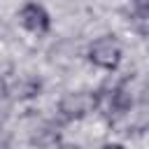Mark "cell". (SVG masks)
Here are the masks:
<instances>
[{"label": "cell", "instance_id": "6da1fadb", "mask_svg": "<svg viewBox=\"0 0 149 149\" xmlns=\"http://www.w3.org/2000/svg\"><path fill=\"white\" fill-rule=\"evenodd\" d=\"M100 107V91H70L58 100L63 121H79Z\"/></svg>", "mask_w": 149, "mask_h": 149}, {"label": "cell", "instance_id": "7a4b0ae2", "mask_svg": "<svg viewBox=\"0 0 149 149\" xmlns=\"http://www.w3.org/2000/svg\"><path fill=\"white\" fill-rule=\"evenodd\" d=\"M86 58L88 63H93L100 70H116L123 61V47L114 35H102L98 40H93L86 49Z\"/></svg>", "mask_w": 149, "mask_h": 149}, {"label": "cell", "instance_id": "3957f363", "mask_svg": "<svg viewBox=\"0 0 149 149\" xmlns=\"http://www.w3.org/2000/svg\"><path fill=\"white\" fill-rule=\"evenodd\" d=\"M19 21L21 26L28 30V33H35V35H44L49 33L51 28V16L49 12L40 5V2H26L21 9H19Z\"/></svg>", "mask_w": 149, "mask_h": 149}, {"label": "cell", "instance_id": "277c9868", "mask_svg": "<svg viewBox=\"0 0 149 149\" xmlns=\"http://www.w3.org/2000/svg\"><path fill=\"white\" fill-rule=\"evenodd\" d=\"M130 93L123 86H114L107 93H100V107L107 109V114H123L130 109Z\"/></svg>", "mask_w": 149, "mask_h": 149}, {"label": "cell", "instance_id": "5b68a950", "mask_svg": "<svg viewBox=\"0 0 149 149\" xmlns=\"http://www.w3.org/2000/svg\"><path fill=\"white\" fill-rule=\"evenodd\" d=\"M40 91H42V84H40L37 79H33V77H26V79H21V81L14 84V88H12V98L30 100V98L40 95Z\"/></svg>", "mask_w": 149, "mask_h": 149}, {"label": "cell", "instance_id": "8992f818", "mask_svg": "<svg viewBox=\"0 0 149 149\" xmlns=\"http://www.w3.org/2000/svg\"><path fill=\"white\" fill-rule=\"evenodd\" d=\"M56 142H58V130H54V128H49V126L40 128V130L33 135V144H37L40 149H44V147H49V144H56Z\"/></svg>", "mask_w": 149, "mask_h": 149}, {"label": "cell", "instance_id": "52a82bcc", "mask_svg": "<svg viewBox=\"0 0 149 149\" xmlns=\"http://www.w3.org/2000/svg\"><path fill=\"white\" fill-rule=\"evenodd\" d=\"M9 112H12V95L0 93V123H5V121H7Z\"/></svg>", "mask_w": 149, "mask_h": 149}, {"label": "cell", "instance_id": "ba28073f", "mask_svg": "<svg viewBox=\"0 0 149 149\" xmlns=\"http://www.w3.org/2000/svg\"><path fill=\"white\" fill-rule=\"evenodd\" d=\"M133 7H135V12L140 16L149 19V0H133Z\"/></svg>", "mask_w": 149, "mask_h": 149}, {"label": "cell", "instance_id": "9c48e42d", "mask_svg": "<svg viewBox=\"0 0 149 149\" xmlns=\"http://www.w3.org/2000/svg\"><path fill=\"white\" fill-rule=\"evenodd\" d=\"M56 149H81V144H77V142H58Z\"/></svg>", "mask_w": 149, "mask_h": 149}, {"label": "cell", "instance_id": "30bf717a", "mask_svg": "<svg viewBox=\"0 0 149 149\" xmlns=\"http://www.w3.org/2000/svg\"><path fill=\"white\" fill-rule=\"evenodd\" d=\"M100 149H126L121 142H107V144H102Z\"/></svg>", "mask_w": 149, "mask_h": 149}]
</instances>
